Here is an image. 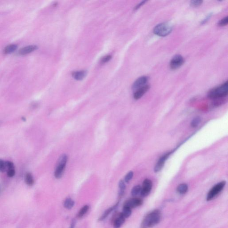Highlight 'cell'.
Segmentation results:
<instances>
[{"instance_id": "cell-28", "label": "cell", "mask_w": 228, "mask_h": 228, "mask_svg": "<svg viewBox=\"0 0 228 228\" xmlns=\"http://www.w3.org/2000/svg\"><path fill=\"white\" fill-rule=\"evenodd\" d=\"M228 17H226L224 18H223L220 20L219 22L218 25L220 26H224L228 24Z\"/></svg>"}, {"instance_id": "cell-30", "label": "cell", "mask_w": 228, "mask_h": 228, "mask_svg": "<svg viewBox=\"0 0 228 228\" xmlns=\"http://www.w3.org/2000/svg\"><path fill=\"white\" fill-rule=\"evenodd\" d=\"M7 175L9 177H13L15 175V168L14 169H11L8 170L6 171Z\"/></svg>"}, {"instance_id": "cell-26", "label": "cell", "mask_w": 228, "mask_h": 228, "mask_svg": "<svg viewBox=\"0 0 228 228\" xmlns=\"http://www.w3.org/2000/svg\"><path fill=\"white\" fill-rule=\"evenodd\" d=\"M6 161L0 159V171L2 172H4L7 171Z\"/></svg>"}, {"instance_id": "cell-14", "label": "cell", "mask_w": 228, "mask_h": 228, "mask_svg": "<svg viewBox=\"0 0 228 228\" xmlns=\"http://www.w3.org/2000/svg\"><path fill=\"white\" fill-rule=\"evenodd\" d=\"M125 218L123 216L121 213L119 214L118 217L114 221L113 226L114 228H120L125 221Z\"/></svg>"}, {"instance_id": "cell-3", "label": "cell", "mask_w": 228, "mask_h": 228, "mask_svg": "<svg viewBox=\"0 0 228 228\" xmlns=\"http://www.w3.org/2000/svg\"><path fill=\"white\" fill-rule=\"evenodd\" d=\"M172 29V26L169 23H161L155 26L154 28L153 32L159 36L165 37L171 33Z\"/></svg>"}, {"instance_id": "cell-15", "label": "cell", "mask_w": 228, "mask_h": 228, "mask_svg": "<svg viewBox=\"0 0 228 228\" xmlns=\"http://www.w3.org/2000/svg\"><path fill=\"white\" fill-rule=\"evenodd\" d=\"M87 72L85 70L76 71L72 74V76L77 80H83L87 75Z\"/></svg>"}, {"instance_id": "cell-19", "label": "cell", "mask_w": 228, "mask_h": 228, "mask_svg": "<svg viewBox=\"0 0 228 228\" xmlns=\"http://www.w3.org/2000/svg\"><path fill=\"white\" fill-rule=\"evenodd\" d=\"M75 204V202L72 200L71 198H67L64 201L63 206L66 209H68V210H70L74 207Z\"/></svg>"}, {"instance_id": "cell-5", "label": "cell", "mask_w": 228, "mask_h": 228, "mask_svg": "<svg viewBox=\"0 0 228 228\" xmlns=\"http://www.w3.org/2000/svg\"><path fill=\"white\" fill-rule=\"evenodd\" d=\"M184 63V59L180 55L177 54L172 57L169 64L170 68L172 70H176L182 66Z\"/></svg>"}, {"instance_id": "cell-9", "label": "cell", "mask_w": 228, "mask_h": 228, "mask_svg": "<svg viewBox=\"0 0 228 228\" xmlns=\"http://www.w3.org/2000/svg\"><path fill=\"white\" fill-rule=\"evenodd\" d=\"M142 204L143 201L140 198H133L126 201L124 206H127L132 209L140 206Z\"/></svg>"}, {"instance_id": "cell-29", "label": "cell", "mask_w": 228, "mask_h": 228, "mask_svg": "<svg viewBox=\"0 0 228 228\" xmlns=\"http://www.w3.org/2000/svg\"><path fill=\"white\" fill-rule=\"evenodd\" d=\"M202 2H203L202 1H192L190 2V5L192 6L197 7L201 6Z\"/></svg>"}, {"instance_id": "cell-20", "label": "cell", "mask_w": 228, "mask_h": 228, "mask_svg": "<svg viewBox=\"0 0 228 228\" xmlns=\"http://www.w3.org/2000/svg\"><path fill=\"white\" fill-rule=\"evenodd\" d=\"M188 190V186L186 184H181L178 185L177 188V191L181 194H185Z\"/></svg>"}, {"instance_id": "cell-7", "label": "cell", "mask_w": 228, "mask_h": 228, "mask_svg": "<svg viewBox=\"0 0 228 228\" xmlns=\"http://www.w3.org/2000/svg\"><path fill=\"white\" fill-rule=\"evenodd\" d=\"M148 78L147 76H142L140 78H138L133 84L132 87L133 90L136 91L138 89L147 85V84L148 82Z\"/></svg>"}, {"instance_id": "cell-13", "label": "cell", "mask_w": 228, "mask_h": 228, "mask_svg": "<svg viewBox=\"0 0 228 228\" xmlns=\"http://www.w3.org/2000/svg\"><path fill=\"white\" fill-rule=\"evenodd\" d=\"M119 204V202H118L116 204H115L114 206H112V207H110V208H108V209L106 210L105 211V212L103 213L102 216L99 218L98 221H99V222H101V221H104V220L106 218L108 217V215H109L114 210H115V209L118 207Z\"/></svg>"}, {"instance_id": "cell-24", "label": "cell", "mask_w": 228, "mask_h": 228, "mask_svg": "<svg viewBox=\"0 0 228 228\" xmlns=\"http://www.w3.org/2000/svg\"><path fill=\"white\" fill-rule=\"evenodd\" d=\"M141 187L140 185H136L134 186L132 189L131 194L133 197H136L137 196L139 193H141Z\"/></svg>"}, {"instance_id": "cell-32", "label": "cell", "mask_w": 228, "mask_h": 228, "mask_svg": "<svg viewBox=\"0 0 228 228\" xmlns=\"http://www.w3.org/2000/svg\"><path fill=\"white\" fill-rule=\"evenodd\" d=\"M76 220H75V219H72V221H71V224H70V228H75V225H76Z\"/></svg>"}, {"instance_id": "cell-33", "label": "cell", "mask_w": 228, "mask_h": 228, "mask_svg": "<svg viewBox=\"0 0 228 228\" xmlns=\"http://www.w3.org/2000/svg\"><path fill=\"white\" fill-rule=\"evenodd\" d=\"M145 2V1H143V2H141L136 7L135 10H137V9H138L139 8H140V7L141 6H142L144 4V3Z\"/></svg>"}, {"instance_id": "cell-25", "label": "cell", "mask_w": 228, "mask_h": 228, "mask_svg": "<svg viewBox=\"0 0 228 228\" xmlns=\"http://www.w3.org/2000/svg\"><path fill=\"white\" fill-rule=\"evenodd\" d=\"M201 118L199 116L196 117L192 120L191 122V126L192 127L196 128L198 126V125L201 122Z\"/></svg>"}, {"instance_id": "cell-21", "label": "cell", "mask_w": 228, "mask_h": 228, "mask_svg": "<svg viewBox=\"0 0 228 228\" xmlns=\"http://www.w3.org/2000/svg\"><path fill=\"white\" fill-rule=\"evenodd\" d=\"M89 210V206L88 205H86V206H83L81 208V210H79L78 215H77V217L79 218H83L84 215H85V214L88 212Z\"/></svg>"}, {"instance_id": "cell-8", "label": "cell", "mask_w": 228, "mask_h": 228, "mask_svg": "<svg viewBox=\"0 0 228 228\" xmlns=\"http://www.w3.org/2000/svg\"><path fill=\"white\" fill-rule=\"evenodd\" d=\"M171 154V152H169V153L166 154L164 155H163L161 158H159L158 162H157V163L155 164V166L154 169L155 172H158L162 169L163 167L164 166L166 160L169 157V156H170Z\"/></svg>"}, {"instance_id": "cell-18", "label": "cell", "mask_w": 228, "mask_h": 228, "mask_svg": "<svg viewBox=\"0 0 228 228\" xmlns=\"http://www.w3.org/2000/svg\"><path fill=\"white\" fill-rule=\"evenodd\" d=\"M119 187L120 189L119 192V197L120 198H121L124 195L125 190L126 189V184L124 180H121L119 181Z\"/></svg>"}, {"instance_id": "cell-6", "label": "cell", "mask_w": 228, "mask_h": 228, "mask_svg": "<svg viewBox=\"0 0 228 228\" xmlns=\"http://www.w3.org/2000/svg\"><path fill=\"white\" fill-rule=\"evenodd\" d=\"M152 187V182L148 179H146L143 183L142 187H141V195L143 197H146L149 195Z\"/></svg>"}, {"instance_id": "cell-17", "label": "cell", "mask_w": 228, "mask_h": 228, "mask_svg": "<svg viewBox=\"0 0 228 228\" xmlns=\"http://www.w3.org/2000/svg\"><path fill=\"white\" fill-rule=\"evenodd\" d=\"M18 48V45L16 44H11L6 46L4 49V53L5 54H9L13 53Z\"/></svg>"}, {"instance_id": "cell-1", "label": "cell", "mask_w": 228, "mask_h": 228, "mask_svg": "<svg viewBox=\"0 0 228 228\" xmlns=\"http://www.w3.org/2000/svg\"><path fill=\"white\" fill-rule=\"evenodd\" d=\"M161 218V212L159 210L152 211L143 218L140 228H149L154 226L160 222Z\"/></svg>"}, {"instance_id": "cell-27", "label": "cell", "mask_w": 228, "mask_h": 228, "mask_svg": "<svg viewBox=\"0 0 228 228\" xmlns=\"http://www.w3.org/2000/svg\"><path fill=\"white\" fill-rule=\"evenodd\" d=\"M134 173L132 171H130L125 176L124 181L126 183H129V181L132 180L133 176Z\"/></svg>"}, {"instance_id": "cell-10", "label": "cell", "mask_w": 228, "mask_h": 228, "mask_svg": "<svg viewBox=\"0 0 228 228\" xmlns=\"http://www.w3.org/2000/svg\"><path fill=\"white\" fill-rule=\"evenodd\" d=\"M149 85L147 84L144 87L138 89L137 90L135 91V92L134 94V98L136 100L140 99L149 90Z\"/></svg>"}, {"instance_id": "cell-22", "label": "cell", "mask_w": 228, "mask_h": 228, "mask_svg": "<svg viewBox=\"0 0 228 228\" xmlns=\"http://www.w3.org/2000/svg\"><path fill=\"white\" fill-rule=\"evenodd\" d=\"M121 213L125 218H129L131 215V209L127 206H124L122 212Z\"/></svg>"}, {"instance_id": "cell-23", "label": "cell", "mask_w": 228, "mask_h": 228, "mask_svg": "<svg viewBox=\"0 0 228 228\" xmlns=\"http://www.w3.org/2000/svg\"><path fill=\"white\" fill-rule=\"evenodd\" d=\"M68 160V156L66 154L61 155V156L58 158L57 161V164H62V165H66Z\"/></svg>"}, {"instance_id": "cell-11", "label": "cell", "mask_w": 228, "mask_h": 228, "mask_svg": "<svg viewBox=\"0 0 228 228\" xmlns=\"http://www.w3.org/2000/svg\"><path fill=\"white\" fill-rule=\"evenodd\" d=\"M66 165H61V164H57V167L54 171V176L56 179H60L65 171Z\"/></svg>"}, {"instance_id": "cell-31", "label": "cell", "mask_w": 228, "mask_h": 228, "mask_svg": "<svg viewBox=\"0 0 228 228\" xmlns=\"http://www.w3.org/2000/svg\"><path fill=\"white\" fill-rule=\"evenodd\" d=\"M112 58V56L111 55H108L106 56L105 57H104L102 59V61L104 63H105V62H108L109 61L111 60Z\"/></svg>"}, {"instance_id": "cell-12", "label": "cell", "mask_w": 228, "mask_h": 228, "mask_svg": "<svg viewBox=\"0 0 228 228\" xmlns=\"http://www.w3.org/2000/svg\"><path fill=\"white\" fill-rule=\"evenodd\" d=\"M38 48L37 45H29L21 49L19 51V54L20 55H25L36 50Z\"/></svg>"}, {"instance_id": "cell-16", "label": "cell", "mask_w": 228, "mask_h": 228, "mask_svg": "<svg viewBox=\"0 0 228 228\" xmlns=\"http://www.w3.org/2000/svg\"><path fill=\"white\" fill-rule=\"evenodd\" d=\"M25 181L29 186H32L34 183V179L30 172H27L25 176Z\"/></svg>"}, {"instance_id": "cell-35", "label": "cell", "mask_w": 228, "mask_h": 228, "mask_svg": "<svg viewBox=\"0 0 228 228\" xmlns=\"http://www.w3.org/2000/svg\"><path fill=\"white\" fill-rule=\"evenodd\" d=\"M22 120H23L24 121H25L26 120V119L25 118L23 117H22Z\"/></svg>"}, {"instance_id": "cell-4", "label": "cell", "mask_w": 228, "mask_h": 228, "mask_svg": "<svg viewBox=\"0 0 228 228\" xmlns=\"http://www.w3.org/2000/svg\"><path fill=\"white\" fill-rule=\"evenodd\" d=\"M226 184V181H222L215 185L209 191L207 195L206 200L207 201H210L213 198H215L217 195L219 194L224 189Z\"/></svg>"}, {"instance_id": "cell-2", "label": "cell", "mask_w": 228, "mask_h": 228, "mask_svg": "<svg viewBox=\"0 0 228 228\" xmlns=\"http://www.w3.org/2000/svg\"><path fill=\"white\" fill-rule=\"evenodd\" d=\"M228 92V82H226L221 86L211 90L208 93V96L213 100L223 98L227 96Z\"/></svg>"}, {"instance_id": "cell-34", "label": "cell", "mask_w": 228, "mask_h": 228, "mask_svg": "<svg viewBox=\"0 0 228 228\" xmlns=\"http://www.w3.org/2000/svg\"><path fill=\"white\" fill-rule=\"evenodd\" d=\"M211 15H209L208 16V17H207V18H206V19H205V20H204V21L202 22V24H204L205 23L207 22V21H208V20L210 19V18L211 17Z\"/></svg>"}]
</instances>
